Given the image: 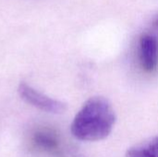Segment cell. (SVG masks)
I'll list each match as a JSON object with an SVG mask.
<instances>
[{"instance_id":"cell-2","label":"cell","mask_w":158,"mask_h":157,"mask_svg":"<svg viewBox=\"0 0 158 157\" xmlns=\"http://www.w3.org/2000/svg\"><path fill=\"white\" fill-rule=\"evenodd\" d=\"M18 93L20 98L27 104L46 113L62 114L67 110V105L64 102L54 99L25 82L19 84Z\"/></svg>"},{"instance_id":"cell-3","label":"cell","mask_w":158,"mask_h":157,"mask_svg":"<svg viewBox=\"0 0 158 157\" xmlns=\"http://www.w3.org/2000/svg\"><path fill=\"white\" fill-rule=\"evenodd\" d=\"M139 57L142 68L153 73L158 67V39L153 34L144 33L139 41Z\"/></svg>"},{"instance_id":"cell-1","label":"cell","mask_w":158,"mask_h":157,"mask_svg":"<svg viewBox=\"0 0 158 157\" xmlns=\"http://www.w3.org/2000/svg\"><path fill=\"white\" fill-rule=\"evenodd\" d=\"M116 121L117 117L111 103L103 96H94L76 114L70 131L77 140L98 142L109 136Z\"/></svg>"},{"instance_id":"cell-5","label":"cell","mask_w":158,"mask_h":157,"mask_svg":"<svg viewBox=\"0 0 158 157\" xmlns=\"http://www.w3.org/2000/svg\"><path fill=\"white\" fill-rule=\"evenodd\" d=\"M126 157H158V135L130 148Z\"/></svg>"},{"instance_id":"cell-4","label":"cell","mask_w":158,"mask_h":157,"mask_svg":"<svg viewBox=\"0 0 158 157\" xmlns=\"http://www.w3.org/2000/svg\"><path fill=\"white\" fill-rule=\"evenodd\" d=\"M33 143L40 150L51 154L58 155L60 153V141L56 133L49 130H38L33 135Z\"/></svg>"},{"instance_id":"cell-6","label":"cell","mask_w":158,"mask_h":157,"mask_svg":"<svg viewBox=\"0 0 158 157\" xmlns=\"http://www.w3.org/2000/svg\"><path fill=\"white\" fill-rule=\"evenodd\" d=\"M156 25H157V26H158V19H156Z\"/></svg>"}]
</instances>
